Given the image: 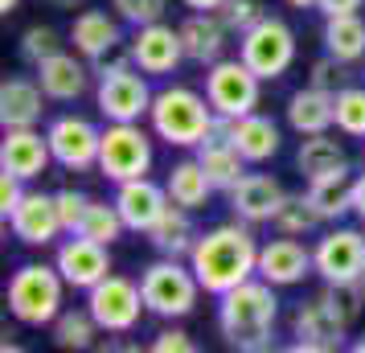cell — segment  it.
<instances>
[{
    "mask_svg": "<svg viewBox=\"0 0 365 353\" xmlns=\"http://www.w3.org/2000/svg\"><path fill=\"white\" fill-rule=\"evenodd\" d=\"M324 296H329V304L341 312V317L353 324V320L361 317L365 308V280H345V284H329L324 287Z\"/></svg>",
    "mask_w": 365,
    "mask_h": 353,
    "instance_id": "38",
    "label": "cell"
},
{
    "mask_svg": "<svg viewBox=\"0 0 365 353\" xmlns=\"http://www.w3.org/2000/svg\"><path fill=\"white\" fill-rule=\"evenodd\" d=\"M193 156L201 160V168L210 173V181H214V189H226L230 193L242 177H247V156L234 148V140L226 135V123H222V116H217V128L205 140H201L197 148H193Z\"/></svg>",
    "mask_w": 365,
    "mask_h": 353,
    "instance_id": "20",
    "label": "cell"
},
{
    "mask_svg": "<svg viewBox=\"0 0 365 353\" xmlns=\"http://www.w3.org/2000/svg\"><path fill=\"white\" fill-rule=\"evenodd\" d=\"M222 17H226V25H230L234 34L242 37L247 29H255L259 21L267 17V9H263V0H226L222 9H217Z\"/></svg>",
    "mask_w": 365,
    "mask_h": 353,
    "instance_id": "40",
    "label": "cell"
},
{
    "mask_svg": "<svg viewBox=\"0 0 365 353\" xmlns=\"http://www.w3.org/2000/svg\"><path fill=\"white\" fill-rule=\"evenodd\" d=\"M336 132L365 140V86H341L336 91Z\"/></svg>",
    "mask_w": 365,
    "mask_h": 353,
    "instance_id": "36",
    "label": "cell"
},
{
    "mask_svg": "<svg viewBox=\"0 0 365 353\" xmlns=\"http://www.w3.org/2000/svg\"><path fill=\"white\" fill-rule=\"evenodd\" d=\"M283 4H292V9H316V0H283Z\"/></svg>",
    "mask_w": 365,
    "mask_h": 353,
    "instance_id": "51",
    "label": "cell"
},
{
    "mask_svg": "<svg viewBox=\"0 0 365 353\" xmlns=\"http://www.w3.org/2000/svg\"><path fill=\"white\" fill-rule=\"evenodd\" d=\"M86 308H91V317L99 320L103 333H132L140 317H144V287L128 280V275H107L99 284L86 292Z\"/></svg>",
    "mask_w": 365,
    "mask_h": 353,
    "instance_id": "9",
    "label": "cell"
},
{
    "mask_svg": "<svg viewBox=\"0 0 365 353\" xmlns=\"http://www.w3.org/2000/svg\"><path fill=\"white\" fill-rule=\"evenodd\" d=\"M324 53L341 62H365V21L357 13L324 17Z\"/></svg>",
    "mask_w": 365,
    "mask_h": 353,
    "instance_id": "32",
    "label": "cell"
},
{
    "mask_svg": "<svg viewBox=\"0 0 365 353\" xmlns=\"http://www.w3.org/2000/svg\"><path fill=\"white\" fill-rule=\"evenodd\" d=\"M259 91H263V78L242 58H222L205 74V99L222 119L250 116L259 107Z\"/></svg>",
    "mask_w": 365,
    "mask_h": 353,
    "instance_id": "7",
    "label": "cell"
},
{
    "mask_svg": "<svg viewBox=\"0 0 365 353\" xmlns=\"http://www.w3.org/2000/svg\"><path fill=\"white\" fill-rule=\"evenodd\" d=\"M353 349H357V353H365V337H361V341H353Z\"/></svg>",
    "mask_w": 365,
    "mask_h": 353,
    "instance_id": "52",
    "label": "cell"
},
{
    "mask_svg": "<svg viewBox=\"0 0 365 353\" xmlns=\"http://www.w3.org/2000/svg\"><path fill=\"white\" fill-rule=\"evenodd\" d=\"M168 198L173 205H185V210H201V205L210 202V193H214V181H210V173L201 168L197 156H189V160H177V165L168 168Z\"/></svg>",
    "mask_w": 365,
    "mask_h": 353,
    "instance_id": "28",
    "label": "cell"
},
{
    "mask_svg": "<svg viewBox=\"0 0 365 353\" xmlns=\"http://www.w3.org/2000/svg\"><path fill=\"white\" fill-rule=\"evenodd\" d=\"M287 123L296 128L299 135H316L329 132L336 123V95L329 91H316V86H304L287 99Z\"/></svg>",
    "mask_w": 365,
    "mask_h": 353,
    "instance_id": "26",
    "label": "cell"
},
{
    "mask_svg": "<svg viewBox=\"0 0 365 353\" xmlns=\"http://www.w3.org/2000/svg\"><path fill=\"white\" fill-rule=\"evenodd\" d=\"M99 333L103 329H99V320L91 317V308L86 312H62V317L53 320V341L62 349H91Z\"/></svg>",
    "mask_w": 365,
    "mask_h": 353,
    "instance_id": "35",
    "label": "cell"
},
{
    "mask_svg": "<svg viewBox=\"0 0 365 353\" xmlns=\"http://www.w3.org/2000/svg\"><path fill=\"white\" fill-rule=\"evenodd\" d=\"M152 99H156V91L148 86V74L140 66L107 74V78H99V91H95V103L107 123H140L152 111Z\"/></svg>",
    "mask_w": 365,
    "mask_h": 353,
    "instance_id": "10",
    "label": "cell"
},
{
    "mask_svg": "<svg viewBox=\"0 0 365 353\" xmlns=\"http://www.w3.org/2000/svg\"><path fill=\"white\" fill-rule=\"evenodd\" d=\"M132 53H135V66L144 70V74H173V70L185 62L181 29H173V25H165V21L135 25Z\"/></svg>",
    "mask_w": 365,
    "mask_h": 353,
    "instance_id": "16",
    "label": "cell"
},
{
    "mask_svg": "<svg viewBox=\"0 0 365 353\" xmlns=\"http://www.w3.org/2000/svg\"><path fill=\"white\" fill-rule=\"evenodd\" d=\"M148 123L156 132V140H165L173 148H197L201 140L217 128V111L193 86H165L152 99Z\"/></svg>",
    "mask_w": 365,
    "mask_h": 353,
    "instance_id": "3",
    "label": "cell"
},
{
    "mask_svg": "<svg viewBox=\"0 0 365 353\" xmlns=\"http://www.w3.org/2000/svg\"><path fill=\"white\" fill-rule=\"evenodd\" d=\"M17 4H21V0H0V13L9 17V13H17Z\"/></svg>",
    "mask_w": 365,
    "mask_h": 353,
    "instance_id": "50",
    "label": "cell"
},
{
    "mask_svg": "<svg viewBox=\"0 0 365 353\" xmlns=\"http://www.w3.org/2000/svg\"><path fill=\"white\" fill-rule=\"evenodd\" d=\"M66 280L58 263H25V267L13 271L9 280V312L21 320V324H53L62 317V292H66Z\"/></svg>",
    "mask_w": 365,
    "mask_h": 353,
    "instance_id": "4",
    "label": "cell"
},
{
    "mask_svg": "<svg viewBox=\"0 0 365 353\" xmlns=\"http://www.w3.org/2000/svg\"><path fill=\"white\" fill-rule=\"evenodd\" d=\"M234 29L226 25L222 13H193V17L181 25V41H185V58L189 62H201V66H214L226 53V37Z\"/></svg>",
    "mask_w": 365,
    "mask_h": 353,
    "instance_id": "22",
    "label": "cell"
},
{
    "mask_svg": "<svg viewBox=\"0 0 365 353\" xmlns=\"http://www.w3.org/2000/svg\"><path fill=\"white\" fill-rule=\"evenodd\" d=\"M50 135V152L53 160L70 173H83V168H99V148H103V128H95L83 116H58L46 128Z\"/></svg>",
    "mask_w": 365,
    "mask_h": 353,
    "instance_id": "12",
    "label": "cell"
},
{
    "mask_svg": "<svg viewBox=\"0 0 365 353\" xmlns=\"http://www.w3.org/2000/svg\"><path fill=\"white\" fill-rule=\"evenodd\" d=\"M283 198H287V193H283V185L275 177H267V173H247V177L230 189V210H234V218L259 226V222L275 218V210H279Z\"/></svg>",
    "mask_w": 365,
    "mask_h": 353,
    "instance_id": "21",
    "label": "cell"
},
{
    "mask_svg": "<svg viewBox=\"0 0 365 353\" xmlns=\"http://www.w3.org/2000/svg\"><path fill=\"white\" fill-rule=\"evenodd\" d=\"M50 135H41L37 128H4V140H0V168L4 173H17L21 181H34L50 168Z\"/></svg>",
    "mask_w": 365,
    "mask_h": 353,
    "instance_id": "18",
    "label": "cell"
},
{
    "mask_svg": "<svg viewBox=\"0 0 365 353\" xmlns=\"http://www.w3.org/2000/svg\"><path fill=\"white\" fill-rule=\"evenodd\" d=\"M9 230L25 247H50V242H58V235H66V226H62L53 193H25L21 205L13 210V218H9Z\"/></svg>",
    "mask_w": 365,
    "mask_h": 353,
    "instance_id": "17",
    "label": "cell"
},
{
    "mask_svg": "<svg viewBox=\"0 0 365 353\" xmlns=\"http://www.w3.org/2000/svg\"><path fill=\"white\" fill-rule=\"evenodd\" d=\"M53 263H58V271H62V280H66L70 287H83V292H91L99 280L111 275L107 242H95V238H86V235H70L66 242L58 247Z\"/></svg>",
    "mask_w": 365,
    "mask_h": 353,
    "instance_id": "15",
    "label": "cell"
},
{
    "mask_svg": "<svg viewBox=\"0 0 365 353\" xmlns=\"http://www.w3.org/2000/svg\"><path fill=\"white\" fill-rule=\"evenodd\" d=\"M53 202H58V214H62L66 235H74V230H78V222H83V214H86V205H91V198H86L83 189H58V193H53Z\"/></svg>",
    "mask_w": 365,
    "mask_h": 353,
    "instance_id": "43",
    "label": "cell"
},
{
    "mask_svg": "<svg viewBox=\"0 0 365 353\" xmlns=\"http://www.w3.org/2000/svg\"><path fill=\"white\" fill-rule=\"evenodd\" d=\"M119 25L107 13H99V9H83L78 17H74V25H70V41H74V50L83 53L86 62L95 58V53H103L111 41H119Z\"/></svg>",
    "mask_w": 365,
    "mask_h": 353,
    "instance_id": "31",
    "label": "cell"
},
{
    "mask_svg": "<svg viewBox=\"0 0 365 353\" xmlns=\"http://www.w3.org/2000/svg\"><path fill=\"white\" fill-rule=\"evenodd\" d=\"M238 58L247 62L263 83H275L296 62V34L279 17H263L255 29L238 37Z\"/></svg>",
    "mask_w": 365,
    "mask_h": 353,
    "instance_id": "6",
    "label": "cell"
},
{
    "mask_svg": "<svg viewBox=\"0 0 365 353\" xmlns=\"http://www.w3.org/2000/svg\"><path fill=\"white\" fill-rule=\"evenodd\" d=\"M222 123H226V135L234 140V148L247 156V165H263V160H271L279 152V128H275V119L250 111V116H238V119H222Z\"/></svg>",
    "mask_w": 365,
    "mask_h": 353,
    "instance_id": "23",
    "label": "cell"
},
{
    "mask_svg": "<svg viewBox=\"0 0 365 353\" xmlns=\"http://www.w3.org/2000/svg\"><path fill=\"white\" fill-rule=\"evenodd\" d=\"M271 226L279 230V235H312L316 226H324V218H320V210L312 205V198L308 193H287L279 202V210H275V218H271Z\"/></svg>",
    "mask_w": 365,
    "mask_h": 353,
    "instance_id": "33",
    "label": "cell"
},
{
    "mask_svg": "<svg viewBox=\"0 0 365 353\" xmlns=\"http://www.w3.org/2000/svg\"><path fill=\"white\" fill-rule=\"evenodd\" d=\"M185 4H189L193 13H217V9H222L226 0H185Z\"/></svg>",
    "mask_w": 365,
    "mask_h": 353,
    "instance_id": "48",
    "label": "cell"
},
{
    "mask_svg": "<svg viewBox=\"0 0 365 353\" xmlns=\"http://www.w3.org/2000/svg\"><path fill=\"white\" fill-rule=\"evenodd\" d=\"M140 287H144L148 312H156V317H165V320L189 317V312L197 308V296L205 292L201 280H197V271H193V263L168 259V255H160L152 267H144Z\"/></svg>",
    "mask_w": 365,
    "mask_h": 353,
    "instance_id": "5",
    "label": "cell"
},
{
    "mask_svg": "<svg viewBox=\"0 0 365 353\" xmlns=\"http://www.w3.org/2000/svg\"><path fill=\"white\" fill-rule=\"evenodd\" d=\"M189 263L210 296H226L230 287L247 284L250 275H259V242L250 235V222L238 218L205 230L189 255Z\"/></svg>",
    "mask_w": 365,
    "mask_h": 353,
    "instance_id": "1",
    "label": "cell"
},
{
    "mask_svg": "<svg viewBox=\"0 0 365 353\" xmlns=\"http://www.w3.org/2000/svg\"><path fill=\"white\" fill-rule=\"evenodd\" d=\"M50 4H58V9H83L86 0H50Z\"/></svg>",
    "mask_w": 365,
    "mask_h": 353,
    "instance_id": "49",
    "label": "cell"
},
{
    "mask_svg": "<svg viewBox=\"0 0 365 353\" xmlns=\"http://www.w3.org/2000/svg\"><path fill=\"white\" fill-rule=\"evenodd\" d=\"M365 0H316V9L324 13V17H345V13H357Z\"/></svg>",
    "mask_w": 365,
    "mask_h": 353,
    "instance_id": "46",
    "label": "cell"
},
{
    "mask_svg": "<svg viewBox=\"0 0 365 353\" xmlns=\"http://www.w3.org/2000/svg\"><path fill=\"white\" fill-rule=\"evenodd\" d=\"M115 13L128 25H152V21H165V9L168 0H111Z\"/></svg>",
    "mask_w": 365,
    "mask_h": 353,
    "instance_id": "42",
    "label": "cell"
},
{
    "mask_svg": "<svg viewBox=\"0 0 365 353\" xmlns=\"http://www.w3.org/2000/svg\"><path fill=\"white\" fill-rule=\"evenodd\" d=\"M152 168V135L140 123H107L99 148V173L107 181H132L148 177Z\"/></svg>",
    "mask_w": 365,
    "mask_h": 353,
    "instance_id": "8",
    "label": "cell"
},
{
    "mask_svg": "<svg viewBox=\"0 0 365 353\" xmlns=\"http://www.w3.org/2000/svg\"><path fill=\"white\" fill-rule=\"evenodd\" d=\"M275 317H279V296H275V284H267L263 275H250L247 284L217 296V329L242 353L275 349V341H271Z\"/></svg>",
    "mask_w": 365,
    "mask_h": 353,
    "instance_id": "2",
    "label": "cell"
},
{
    "mask_svg": "<svg viewBox=\"0 0 365 353\" xmlns=\"http://www.w3.org/2000/svg\"><path fill=\"white\" fill-rule=\"evenodd\" d=\"M308 271H316L312 251H308L296 235H279V238H271V242L259 247V275H263L267 284L292 287V284H299Z\"/></svg>",
    "mask_w": 365,
    "mask_h": 353,
    "instance_id": "19",
    "label": "cell"
},
{
    "mask_svg": "<svg viewBox=\"0 0 365 353\" xmlns=\"http://www.w3.org/2000/svg\"><path fill=\"white\" fill-rule=\"evenodd\" d=\"M128 66H135L132 37H119V41H111L103 53H95V58H91V74H99V78L115 74V70H128Z\"/></svg>",
    "mask_w": 365,
    "mask_h": 353,
    "instance_id": "39",
    "label": "cell"
},
{
    "mask_svg": "<svg viewBox=\"0 0 365 353\" xmlns=\"http://www.w3.org/2000/svg\"><path fill=\"white\" fill-rule=\"evenodd\" d=\"M353 214L365 222V173L357 177V181H353Z\"/></svg>",
    "mask_w": 365,
    "mask_h": 353,
    "instance_id": "47",
    "label": "cell"
},
{
    "mask_svg": "<svg viewBox=\"0 0 365 353\" xmlns=\"http://www.w3.org/2000/svg\"><path fill=\"white\" fill-rule=\"evenodd\" d=\"M299 173L316 181V177H329L336 168H349L345 160V148H341V140H332L329 132H316V135H304L299 140V156H296Z\"/></svg>",
    "mask_w": 365,
    "mask_h": 353,
    "instance_id": "30",
    "label": "cell"
},
{
    "mask_svg": "<svg viewBox=\"0 0 365 353\" xmlns=\"http://www.w3.org/2000/svg\"><path fill=\"white\" fill-rule=\"evenodd\" d=\"M37 83H41V91H46L53 103H70L91 86V70H86L74 53L62 50V53H53V58H46V62L37 66Z\"/></svg>",
    "mask_w": 365,
    "mask_h": 353,
    "instance_id": "25",
    "label": "cell"
},
{
    "mask_svg": "<svg viewBox=\"0 0 365 353\" xmlns=\"http://www.w3.org/2000/svg\"><path fill=\"white\" fill-rule=\"evenodd\" d=\"M353 181H357V177H353L349 168H336L329 177L308 181V198H312V205L320 210L324 222H336L341 214H353Z\"/></svg>",
    "mask_w": 365,
    "mask_h": 353,
    "instance_id": "29",
    "label": "cell"
},
{
    "mask_svg": "<svg viewBox=\"0 0 365 353\" xmlns=\"http://www.w3.org/2000/svg\"><path fill=\"white\" fill-rule=\"evenodd\" d=\"M173 205L168 185H156L152 177H132V181H119L115 189V210L123 226L135 235H148L156 222L165 218V210Z\"/></svg>",
    "mask_w": 365,
    "mask_h": 353,
    "instance_id": "14",
    "label": "cell"
},
{
    "mask_svg": "<svg viewBox=\"0 0 365 353\" xmlns=\"http://www.w3.org/2000/svg\"><path fill=\"white\" fill-rule=\"evenodd\" d=\"M123 230H128V226L119 218L115 202L107 205V202H95V198H91V205H86V214H83V222H78L74 235H86V238H95V242H107V247H111Z\"/></svg>",
    "mask_w": 365,
    "mask_h": 353,
    "instance_id": "34",
    "label": "cell"
},
{
    "mask_svg": "<svg viewBox=\"0 0 365 353\" xmlns=\"http://www.w3.org/2000/svg\"><path fill=\"white\" fill-rule=\"evenodd\" d=\"M345 329H349V320L329 304V296H312L308 304H299L296 320H292V333H296V349L299 353L341 349Z\"/></svg>",
    "mask_w": 365,
    "mask_h": 353,
    "instance_id": "13",
    "label": "cell"
},
{
    "mask_svg": "<svg viewBox=\"0 0 365 353\" xmlns=\"http://www.w3.org/2000/svg\"><path fill=\"white\" fill-rule=\"evenodd\" d=\"M53 53H62V41H58V34H53L50 25H29V29L21 34V58H25L29 66H41Z\"/></svg>",
    "mask_w": 365,
    "mask_h": 353,
    "instance_id": "37",
    "label": "cell"
},
{
    "mask_svg": "<svg viewBox=\"0 0 365 353\" xmlns=\"http://www.w3.org/2000/svg\"><path fill=\"white\" fill-rule=\"evenodd\" d=\"M189 214H193V210H185V205H168L165 218L148 230V242L160 255H168V259H189L193 247H197V238H201Z\"/></svg>",
    "mask_w": 365,
    "mask_h": 353,
    "instance_id": "27",
    "label": "cell"
},
{
    "mask_svg": "<svg viewBox=\"0 0 365 353\" xmlns=\"http://www.w3.org/2000/svg\"><path fill=\"white\" fill-rule=\"evenodd\" d=\"M345 66L349 62H341V58H332V53H324V58H316L312 70H308V86H316V91H329V95H336L341 86H345Z\"/></svg>",
    "mask_w": 365,
    "mask_h": 353,
    "instance_id": "41",
    "label": "cell"
},
{
    "mask_svg": "<svg viewBox=\"0 0 365 353\" xmlns=\"http://www.w3.org/2000/svg\"><path fill=\"white\" fill-rule=\"evenodd\" d=\"M316 275L324 284H345V280H365V235L336 226L329 235H320V242L312 247Z\"/></svg>",
    "mask_w": 365,
    "mask_h": 353,
    "instance_id": "11",
    "label": "cell"
},
{
    "mask_svg": "<svg viewBox=\"0 0 365 353\" xmlns=\"http://www.w3.org/2000/svg\"><path fill=\"white\" fill-rule=\"evenodd\" d=\"M25 193H29V189H25V181H21L17 173H4V168H0V214H4V222L13 218V210L21 205Z\"/></svg>",
    "mask_w": 365,
    "mask_h": 353,
    "instance_id": "44",
    "label": "cell"
},
{
    "mask_svg": "<svg viewBox=\"0 0 365 353\" xmlns=\"http://www.w3.org/2000/svg\"><path fill=\"white\" fill-rule=\"evenodd\" d=\"M152 349L156 353H193L197 345H193V337L181 333V329H165V333L152 341Z\"/></svg>",
    "mask_w": 365,
    "mask_h": 353,
    "instance_id": "45",
    "label": "cell"
},
{
    "mask_svg": "<svg viewBox=\"0 0 365 353\" xmlns=\"http://www.w3.org/2000/svg\"><path fill=\"white\" fill-rule=\"evenodd\" d=\"M46 91L34 78H4L0 86V123L4 128H37V119L46 111Z\"/></svg>",
    "mask_w": 365,
    "mask_h": 353,
    "instance_id": "24",
    "label": "cell"
}]
</instances>
